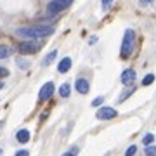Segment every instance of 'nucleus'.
<instances>
[{
  "mask_svg": "<svg viewBox=\"0 0 156 156\" xmlns=\"http://www.w3.org/2000/svg\"><path fill=\"white\" fill-rule=\"evenodd\" d=\"M54 33V28L52 26H30V28H19L16 31L17 37H26V38H45L49 35Z\"/></svg>",
  "mask_w": 156,
  "mask_h": 156,
  "instance_id": "f257e3e1",
  "label": "nucleus"
},
{
  "mask_svg": "<svg viewBox=\"0 0 156 156\" xmlns=\"http://www.w3.org/2000/svg\"><path fill=\"white\" fill-rule=\"evenodd\" d=\"M134 44H135V33L134 30H125V35H123V42H122V57H128L134 50Z\"/></svg>",
  "mask_w": 156,
  "mask_h": 156,
  "instance_id": "f03ea898",
  "label": "nucleus"
},
{
  "mask_svg": "<svg viewBox=\"0 0 156 156\" xmlns=\"http://www.w3.org/2000/svg\"><path fill=\"white\" fill-rule=\"evenodd\" d=\"M71 4H73V0H54V2L49 4L47 11H49V14H57V12L66 11Z\"/></svg>",
  "mask_w": 156,
  "mask_h": 156,
  "instance_id": "7ed1b4c3",
  "label": "nucleus"
},
{
  "mask_svg": "<svg viewBox=\"0 0 156 156\" xmlns=\"http://www.w3.org/2000/svg\"><path fill=\"white\" fill-rule=\"evenodd\" d=\"M95 116H97V120H113L115 116H118V111L115 109V108L102 106V108H99V109H97Z\"/></svg>",
  "mask_w": 156,
  "mask_h": 156,
  "instance_id": "20e7f679",
  "label": "nucleus"
},
{
  "mask_svg": "<svg viewBox=\"0 0 156 156\" xmlns=\"http://www.w3.org/2000/svg\"><path fill=\"white\" fill-rule=\"evenodd\" d=\"M37 49H38V45L33 44L31 40L30 42H21V44L17 45V50L21 54H33V52H37Z\"/></svg>",
  "mask_w": 156,
  "mask_h": 156,
  "instance_id": "39448f33",
  "label": "nucleus"
},
{
  "mask_svg": "<svg viewBox=\"0 0 156 156\" xmlns=\"http://www.w3.org/2000/svg\"><path fill=\"white\" fill-rule=\"evenodd\" d=\"M52 94H54V83H52V82H47V83L40 89L38 97H40V99H49Z\"/></svg>",
  "mask_w": 156,
  "mask_h": 156,
  "instance_id": "423d86ee",
  "label": "nucleus"
},
{
  "mask_svg": "<svg viewBox=\"0 0 156 156\" xmlns=\"http://www.w3.org/2000/svg\"><path fill=\"white\" fill-rule=\"evenodd\" d=\"M134 80H135V69L128 68V69H125V71L122 73V83H123V85L132 83Z\"/></svg>",
  "mask_w": 156,
  "mask_h": 156,
  "instance_id": "0eeeda50",
  "label": "nucleus"
},
{
  "mask_svg": "<svg viewBox=\"0 0 156 156\" xmlns=\"http://www.w3.org/2000/svg\"><path fill=\"white\" fill-rule=\"evenodd\" d=\"M75 89H76L80 94H87L89 89H90V85H89V82H87L85 78H78L76 82H75Z\"/></svg>",
  "mask_w": 156,
  "mask_h": 156,
  "instance_id": "6e6552de",
  "label": "nucleus"
},
{
  "mask_svg": "<svg viewBox=\"0 0 156 156\" xmlns=\"http://www.w3.org/2000/svg\"><path fill=\"white\" fill-rule=\"evenodd\" d=\"M69 68H71V59H69V57H64V59H61L59 64H57V71L66 73V71H69Z\"/></svg>",
  "mask_w": 156,
  "mask_h": 156,
  "instance_id": "1a4fd4ad",
  "label": "nucleus"
},
{
  "mask_svg": "<svg viewBox=\"0 0 156 156\" xmlns=\"http://www.w3.org/2000/svg\"><path fill=\"white\" fill-rule=\"evenodd\" d=\"M30 137H31V135H30V132H28V130H24V128H23V130H19V132L16 134L17 142H21V144H26V142L30 140Z\"/></svg>",
  "mask_w": 156,
  "mask_h": 156,
  "instance_id": "9d476101",
  "label": "nucleus"
},
{
  "mask_svg": "<svg viewBox=\"0 0 156 156\" xmlns=\"http://www.w3.org/2000/svg\"><path fill=\"white\" fill-rule=\"evenodd\" d=\"M12 54V50L5 45H0V59H4V57H9Z\"/></svg>",
  "mask_w": 156,
  "mask_h": 156,
  "instance_id": "9b49d317",
  "label": "nucleus"
},
{
  "mask_svg": "<svg viewBox=\"0 0 156 156\" xmlns=\"http://www.w3.org/2000/svg\"><path fill=\"white\" fill-rule=\"evenodd\" d=\"M69 89H71V87H69V83L61 85V89H59V94H61L62 97H68V95H69Z\"/></svg>",
  "mask_w": 156,
  "mask_h": 156,
  "instance_id": "f8f14e48",
  "label": "nucleus"
},
{
  "mask_svg": "<svg viewBox=\"0 0 156 156\" xmlns=\"http://www.w3.org/2000/svg\"><path fill=\"white\" fill-rule=\"evenodd\" d=\"M153 82H154V75H153V73H149V75H146L144 76V80H142V85H151L153 83Z\"/></svg>",
  "mask_w": 156,
  "mask_h": 156,
  "instance_id": "ddd939ff",
  "label": "nucleus"
},
{
  "mask_svg": "<svg viewBox=\"0 0 156 156\" xmlns=\"http://www.w3.org/2000/svg\"><path fill=\"white\" fill-rule=\"evenodd\" d=\"M146 154L147 156H156V146H147V147H146Z\"/></svg>",
  "mask_w": 156,
  "mask_h": 156,
  "instance_id": "4468645a",
  "label": "nucleus"
},
{
  "mask_svg": "<svg viewBox=\"0 0 156 156\" xmlns=\"http://www.w3.org/2000/svg\"><path fill=\"white\" fill-rule=\"evenodd\" d=\"M54 57H56V50H52V52H50L49 56L45 57V59H44V64H45V66H47V64H50V61H52Z\"/></svg>",
  "mask_w": 156,
  "mask_h": 156,
  "instance_id": "2eb2a0df",
  "label": "nucleus"
},
{
  "mask_svg": "<svg viewBox=\"0 0 156 156\" xmlns=\"http://www.w3.org/2000/svg\"><path fill=\"white\" fill-rule=\"evenodd\" d=\"M137 153V146H130L127 151H125V156H134Z\"/></svg>",
  "mask_w": 156,
  "mask_h": 156,
  "instance_id": "dca6fc26",
  "label": "nucleus"
},
{
  "mask_svg": "<svg viewBox=\"0 0 156 156\" xmlns=\"http://www.w3.org/2000/svg\"><path fill=\"white\" fill-rule=\"evenodd\" d=\"M102 101H104V95H99V97H95V99L92 101V106H101V104H102Z\"/></svg>",
  "mask_w": 156,
  "mask_h": 156,
  "instance_id": "f3484780",
  "label": "nucleus"
},
{
  "mask_svg": "<svg viewBox=\"0 0 156 156\" xmlns=\"http://www.w3.org/2000/svg\"><path fill=\"white\" fill-rule=\"evenodd\" d=\"M132 92H134V87H128V90H125V94L120 97V101H125L128 97V95H132Z\"/></svg>",
  "mask_w": 156,
  "mask_h": 156,
  "instance_id": "a211bd4d",
  "label": "nucleus"
},
{
  "mask_svg": "<svg viewBox=\"0 0 156 156\" xmlns=\"http://www.w3.org/2000/svg\"><path fill=\"white\" fill-rule=\"evenodd\" d=\"M17 64H19V68H21V69H28V66H30V62L24 61V59H19V61H17Z\"/></svg>",
  "mask_w": 156,
  "mask_h": 156,
  "instance_id": "6ab92c4d",
  "label": "nucleus"
},
{
  "mask_svg": "<svg viewBox=\"0 0 156 156\" xmlns=\"http://www.w3.org/2000/svg\"><path fill=\"white\" fill-rule=\"evenodd\" d=\"M153 140H154V135H153V134H147V135L144 137V144H146V146H149Z\"/></svg>",
  "mask_w": 156,
  "mask_h": 156,
  "instance_id": "aec40b11",
  "label": "nucleus"
},
{
  "mask_svg": "<svg viewBox=\"0 0 156 156\" xmlns=\"http://www.w3.org/2000/svg\"><path fill=\"white\" fill-rule=\"evenodd\" d=\"M2 76H9V69H5V68L0 66V78Z\"/></svg>",
  "mask_w": 156,
  "mask_h": 156,
  "instance_id": "412c9836",
  "label": "nucleus"
},
{
  "mask_svg": "<svg viewBox=\"0 0 156 156\" xmlns=\"http://www.w3.org/2000/svg\"><path fill=\"white\" fill-rule=\"evenodd\" d=\"M111 2H113V0H102V9H109Z\"/></svg>",
  "mask_w": 156,
  "mask_h": 156,
  "instance_id": "4be33fe9",
  "label": "nucleus"
},
{
  "mask_svg": "<svg viewBox=\"0 0 156 156\" xmlns=\"http://www.w3.org/2000/svg\"><path fill=\"white\" fill-rule=\"evenodd\" d=\"M14 156H30V153H28V151H17Z\"/></svg>",
  "mask_w": 156,
  "mask_h": 156,
  "instance_id": "5701e85b",
  "label": "nucleus"
},
{
  "mask_svg": "<svg viewBox=\"0 0 156 156\" xmlns=\"http://www.w3.org/2000/svg\"><path fill=\"white\" fill-rule=\"evenodd\" d=\"M151 2H153V0H139V4H140V5H149Z\"/></svg>",
  "mask_w": 156,
  "mask_h": 156,
  "instance_id": "b1692460",
  "label": "nucleus"
},
{
  "mask_svg": "<svg viewBox=\"0 0 156 156\" xmlns=\"http://www.w3.org/2000/svg\"><path fill=\"white\" fill-rule=\"evenodd\" d=\"M62 156H75V154H73V153H64Z\"/></svg>",
  "mask_w": 156,
  "mask_h": 156,
  "instance_id": "393cba45",
  "label": "nucleus"
}]
</instances>
